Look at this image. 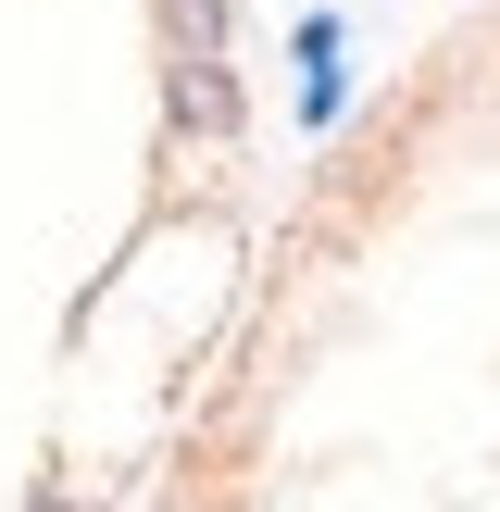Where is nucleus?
<instances>
[{
    "label": "nucleus",
    "instance_id": "f257e3e1",
    "mask_svg": "<svg viewBox=\"0 0 500 512\" xmlns=\"http://www.w3.org/2000/svg\"><path fill=\"white\" fill-rule=\"evenodd\" d=\"M163 113L188 125V138H238V113H250V88L213 63V50H175V75H163Z\"/></svg>",
    "mask_w": 500,
    "mask_h": 512
},
{
    "label": "nucleus",
    "instance_id": "f03ea898",
    "mask_svg": "<svg viewBox=\"0 0 500 512\" xmlns=\"http://www.w3.org/2000/svg\"><path fill=\"white\" fill-rule=\"evenodd\" d=\"M163 38L175 50H213L225 38V0H163Z\"/></svg>",
    "mask_w": 500,
    "mask_h": 512
}]
</instances>
